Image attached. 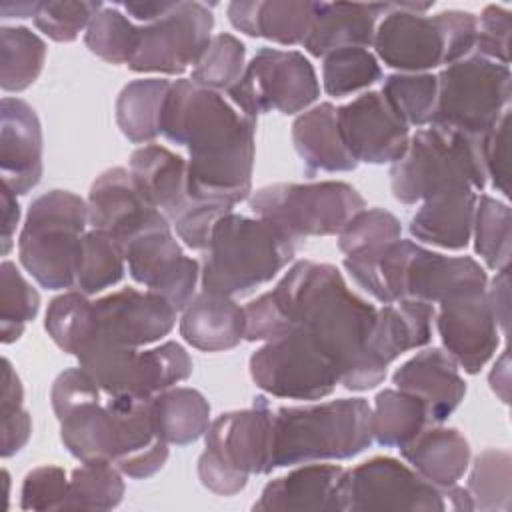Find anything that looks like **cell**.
I'll list each match as a JSON object with an SVG mask.
<instances>
[{"mask_svg": "<svg viewBox=\"0 0 512 512\" xmlns=\"http://www.w3.org/2000/svg\"><path fill=\"white\" fill-rule=\"evenodd\" d=\"M160 134L188 148V194L196 202L234 208L252 192L256 120L220 92L192 80L172 82L162 106Z\"/></svg>", "mask_w": 512, "mask_h": 512, "instance_id": "1", "label": "cell"}, {"mask_svg": "<svg viewBox=\"0 0 512 512\" xmlns=\"http://www.w3.org/2000/svg\"><path fill=\"white\" fill-rule=\"evenodd\" d=\"M290 320L302 328L338 372L348 390H370L386 378V368L368 354L376 308L354 294L332 264L296 262L270 290Z\"/></svg>", "mask_w": 512, "mask_h": 512, "instance_id": "2", "label": "cell"}, {"mask_svg": "<svg viewBox=\"0 0 512 512\" xmlns=\"http://www.w3.org/2000/svg\"><path fill=\"white\" fill-rule=\"evenodd\" d=\"M374 442L372 408L364 398H340L274 410L272 470L352 458Z\"/></svg>", "mask_w": 512, "mask_h": 512, "instance_id": "3", "label": "cell"}, {"mask_svg": "<svg viewBox=\"0 0 512 512\" xmlns=\"http://www.w3.org/2000/svg\"><path fill=\"white\" fill-rule=\"evenodd\" d=\"M294 258V242L262 218L224 214L212 228L200 266L204 292L238 296L270 282Z\"/></svg>", "mask_w": 512, "mask_h": 512, "instance_id": "4", "label": "cell"}, {"mask_svg": "<svg viewBox=\"0 0 512 512\" xmlns=\"http://www.w3.org/2000/svg\"><path fill=\"white\" fill-rule=\"evenodd\" d=\"M432 2H390L374 34L376 56L390 68L420 74L442 64H454L474 52L476 16L444 10L424 16Z\"/></svg>", "mask_w": 512, "mask_h": 512, "instance_id": "5", "label": "cell"}, {"mask_svg": "<svg viewBox=\"0 0 512 512\" xmlns=\"http://www.w3.org/2000/svg\"><path fill=\"white\" fill-rule=\"evenodd\" d=\"M484 134L472 136L428 124L410 136L408 148L390 168V188L398 202H424L442 188L468 184L484 190Z\"/></svg>", "mask_w": 512, "mask_h": 512, "instance_id": "6", "label": "cell"}, {"mask_svg": "<svg viewBox=\"0 0 512 512\" xmlns=\"http://www.w3.org/2000/svg\"><path fill=\"white\" fill-rule=\"evenodd\" d=\"M88 224V204L68 190H50L32 200L18 238L26 272L48 290L76 286V266Z\"/></svg>", "mask_w": 512, "mask_h": 512, "instance_id": "7", "label": "cell"}, {"mask_svg": "<svg viewBox=\"0 0 512 512\" xmlns=\"http://www.w3.org/2000/svg\"><path fill=\"white\" fill-rule=\"evenodd\" d=\"M272 424L274 412L262 396L254 398L250 408L220 414L210 422L198 458L202 486L220 496H234L246 488L252 474L272 472Z\"/></svg>", "mask_w": 512, "mask_h": 512, "instance_id": "8", "label": "cell"}, {"mask_svg": "<svg viewBox=\"0 0 512 512\" xmlns=\"http://www.w3.org/2000/svg\"><path fill=\"white\" fill-rule=\"evenodd\" d=\"M252 212L276 226L292 242L340 234L350 218L366 208L360 192L336 180L310 184H270L250 194Z\"/></svg>", "mask_w": 512, "mask_h": 512, "instance_id": "9", "label": "cell"}, {"mask_svg": "<svg viewBox=\"0 0 512 512\" xmlns=\"http://www.w3.org/2000/svg\"><path fill=\"white\" fill-rule=\"evenodd\" d=\"M436 110L430 124L482 136L510 110V68L470 54L438 76Z\"/></svg>", "mask_w": 512, "mask_h": 512, "instance_id": "10", "label": "cell"}, {"mask_svg": "<svg viewBox=\"0 0 512 512\" xmlns=\"http://www.w3.org/2000/svg\"><path fill=\"white\" fill-rule=\"evenodd\" d=\"M74 356L106 394L152 398L176 386L186 374L184 354L172 342L138 352L92 334Z\"/></svg>", "mask_w": 512, "mask_h": 512, "instance_id": "11", "label": "cell"}, {"mask_svg": "<svg viewBox=\"0 0 512 512\" xmlns=\"http://www.w3.org/2000/svg\"><path fill=\"white\" fill-rule=\"evenodd\" d=\"M232 104L256 120L266 112L296 114L320 96L310 60L296 50L262 48L246 64L242 78L228 90Z\"/></svg>", "mask_w": 512, "mask_h": 512, "instance_id": "12", "label": "cell"}, {"mask_svg": "<svg viewBox=\"0 0 512 512\" xmlns=\"http://www.w3.org/2000/svg\"><path fill=\"white\" fill-rule=\"evenodd\" d=\"M250 376L260 390L288 400L324 398L340 382L330 360L298 326L250 356Z\"/></svg>", "mask_w": 512, "mask_h": 512, "instance_id": "13", "label": "cell"}, {"mask_svg": "<svg viewBox=\"0 0 512 512\" xmlns=\"http://www.w3.org/2000/svg\"><path fill=\"white\" fill-rule=\"evenodd\" d=\"M342 512L366 510H446L444 488L424 480L396 458L376 456L346 470L340 486Z\"/></svg>", "mask_w": 512, "mask_h": 512, "instance_id": "14", "label": "cell"}, {"mask_svg": "<svg viewBox=\"0 0 512 512\" xmlns=\"http://www.w3.org/2000/svg\"><path fill=\"white\" fill-rule=\"evenodd\" d=\"M214 14L202 2H174L158 20L138 26V40L130 62L134 72L182 74L196 66L212 38Z\"/></svg>", "mask_w": 512, "mask_h": 512, "instance_id": "15", "label": "cell"}, {"mask_svg": "<svg viewBox=\"0 0 512 512\" xmlns=\"http://www.w3.org/2000/svg\"><path fill=\"white\" fill-rule=\"evenodd\" d=\"M120 250L130 276L166 298L176 310H184L194 298L200 264L182 252L170 224L140 232Z\"/></svg>", "mask_w": 512, "mask_h": 512, "instance_id": "16", "label": "cell"}, {"mask_svg": "<svg viewBox=\"0 0 512 512\" xmlns=\"http://www.w3.org/2000/svg\"><path fill=\"white\" fill-rule=\"evenodd\" d=\"M434 320L446 354L464 372H480L494 356L500 326L486 288L442 300Z\"/></svg>", "mask_w": 512, "mask_h": 512, "instance_id": "17", "label": "cell"}, {"mask_svg": "<svg viewBox=\"0 0 512 512\" xmlns=\"http://www.w3.org/2000/svg\"><path fill=\"white\" fill-rule=\"evenodd\" d=\"M338 128L358 164H394L410 142V126L394 112L382 92H366L340 106Z\"/></svg>", "mask_w": 512, "mask_h": 512, "instance_id": "18", "label": "cell"}, {"mask_svg": "<svg viewBox=\"0 0 512 512\" xmlns=\"http://www.w3.org/2000/svg\"><path fill=\"white\" fill-rule=\"evenodd\" d=\"M86 204L88 224L94 230L110 234L120 248L140 232L170 224L168 218L140 194L130 170L122 166L108 168L92 182Z\"/></svg>", "mask_w": 512, "mask_h": 512, "instance_id": "19", "label": "cell"}, {"mask_svg": "<svg viewBox=\"0 0 512 512\" xmlns=\"http://www.w3.org/2000/svg\"><path fill=\"white\" fill-rule=\"evenodd\" d=\"M176 308L156 292L120 288L94 302V334L130 348L152 344L176 324Z\"/></svg>", "mask_w": 512, "mask_h": 512, "instance_id": "20", "label": "cell"}, {"mask_svg": "<svg viewBox=\"0 0 512 512\" xmlns=\"http://www.w3.org/2000/svg\"><path fill=\"white\" fill-rule=\"evenodd\" d=\"M2 186L16 196L30 192L42 178V126L34 108L12 96L0 104Z\"/></svg>", "mask_w": 512, "mask_h": 512, "instance_id": "21", "label": "cell"}, {"mask_svg": "<svg viewBox=\"0 0 512 512\" xmlns=\"http://www.w3.org/2000/svg\"><path fill=\"white\" fill-rule=\"evenodd\" d=\"M106 402L118 432V456L114 464L134 480L154 476L168 460V444L154 430L150 398L106 394Z\"/></svg>", "mask_w": 512, "mask_h": 512, "instance_id": "22", "label": "cell"}, {"mask_svg": "<svg viewBox=\"0 0 512 512\" xmlns=\"http://www.w3.org/2000/svg\"><path fill=\"white\" fill-rule=\"evenodd\" d=\"M130 174L140 194L160 210L172 226L190 216L200 202L186 184V160L160 144H144L130 156Z\"/></svg>", "mask_w": 512, "mask_h": 512, "instance_id": "23", "label": "cell"}, {"mask_svg": "<svg viewBox=\"0 0 512 512\" xmlns=\"http://www.w3.org/2000/svg\"><path fill=\"white\" fill-rule=\"evenodd\" d=\"M392 380L396 388L424 402L430 424H442L466 396L458 364L442 348L418 352L394 372Z\"/></svg>", "mask_w": 512, "mask_h": 512, "instance_id": "24", "label": "cell"}, {"mask_svg": "<svg viewBox=\"0 0 512 512\" xmlns=\"http://www.w3.org/2000/svg\"><path fill=\"white\" fill-rule=\"evenodd\" d=\"M346 468L336 464H304L286 476L270 480L252 510H320L342 512L340 486Z\"/></svg>", "mask_w": 512, "mask_h": 512, "instance_id": "25", "label": "cell"}, {"mask_svg": "<svg viewBox=\"0 0 512 512\" xmlns=\"http://www.w3.org/2000/svg\"><path fill=\"white\" fill-rule=\"evenodd\" d=\"M388 10L390 2H316V16L302 46L316 58L346 46H372L378 20Z\"/></svg>", "mask_w": 512, "mask_h": 512, "instance_id": "26", "label": "cell"}, {"mask_svg": "<svg viewBox=\"0 0 512 512\" xmlns=\"http://www.w3.org/2000/svg\"><path fill=\"white\" fill-rule=\"evenodd\" d=\"M476 198V190L468 184L438 190L410 218V234L420 242L446 250L466 248L472 238Z\"/></svg>", "mask_w": 512, "mask_h": 512, "instance_id": "27", "label": "cell"}, {"mask_svg": "<svg viewBox=\"0 0 512 512\" xmlns=\"http://www.w3.org/2000/svg\"><path fill=\"white\" fill-rule=\"evenodd\" d=\"M436 310L422 300H396L384 304L376 312V320L368 340V354L386 368L404 352L422 348L432 338V322Z\"/></svg>", "mask_w": 512, "mask_h": 512, "instance_id": "28", "label": "cell"}, {"mask_svg": "<svg viewBox=\"0 0 512 512\" xmlns=\"http://www.w3.org/2000/svg\"><path fill=\"white\" fill-rule=\"evenodd\" d=\"M230 24L254 38H266L282 46L304 44L310 34L316 2L308 0H236L228 4Z\"/></svg>", "mask_w": 512, "mask_h": 512, "instance_id": "29", "label": "cell"}, {"mask_svg": "<svg viewBox=\"0 0 512 512\" xmlns=\"http://www.w3.org/2000/svg\"><path fill=\"white\" fill-rule=\"evenodd\" d=\"M292 144L308 176L318 172H350L358 166L342 140L338 108L330 102H322L294 120Z\"/></svg>", "mask_w": 512, "mask_h": 512, "instance_id": "30", "label": "cell"}, {"mask_svg": "<svg viewBox=\"0 0 512 512\" xmlns=\"http://www.w3.org/2000/svg\"><path fill=\"white\" fill-rule=\"evenodd\" d=\"M244 330V308L232 296L202 290L182 310L180 336L202 352H222L238 346L244 340Z\"/></svg>", "mask_w": 512, "mask_h": 512, "instance_id": "31", "label": "cell"}, {"mask_svg": "<svg viewBox=\"0 0 512 512\" xmlns=\"http://www.w3.org/2000/svg\"><path fill=\"white\" fill-rule=\"evenodd\" d=\"M404 460L436 488L454 486L470 464V444L456 428L426 426L416 438L400 448Z\"/></svg>", "mask_w": 512, "mask_h": 512, "instance_id": "32", "label": "cell"}, {"mask_svg": "<svg viewBox=\"0 0 512 512\" xmlns=\"http://www.w3.org/2000/svg\"><path fill=\"white\" fill-rule=\"evenodd\" d=\"M152 424L166 444L186 446L202 438L210 426V404L194 388H168L150 398Z\"/></svg>", "mask_w": 512, "mask_h": 512, "instance_id": "33", "label": "cell"}, {"mask_svg": "<svg viewBox=\"0 0 512 512\" xmlns=\"http://www.w3.org/2000/svg\"><path fill=\"white\" fill-rule=\"evenodd\" d=\"M172 82L140 78L128 82L116 100V124L132 144H150L160 134L162 106Z\"/></svg>", "mask_w": 512, "mask_h": 512, "instance_id": "34", "label": "cell"}, {"mask_svg": "<svg viewBox=\"0 0 512 512\" xmlns=\"http://www.w3.org/2000/svg\"><path fill=\"white\" fill-rule=\"evenodd\" d=\"M426 426H430L426 406L414 394L400 388H386L376 394L372 436L380 446L402 448Z\"/></svg>", "mask_w": 512, "mask_h": 512, "instance_id": "35", "label": "cell"}, {"mask_svg": "<svg viewBox=\"0 0 512 512\" xmlns=\"http://www.w3.org/2000/svg\"><path fill=\"white\" fill-rule=\"evenodd\" d=\"M46 44L24 26L0 30V86L4 92H22L36 82L44 68Z\"/></svg>", "mask_w": 512, "mask_h": 512, "instance_id": "36", "label": "cell"}, {"mask_svg": "<svg viewBox=\"0 0 512 512\" xmlns=\"http://www.w3.org/2000/svg\"><path fill=\"white\" fill-rule=\"evenodd\" d=\"M124 272L126 260L116 240L102 230H88L82 236L74 288L86 296H92L118 284Z\"/></svg>", "mask_w": 512, "mask_h": 512, "instance_id": "37", "label": "cell"}, {"mask_svg": "<svg viewBox=\"0 0 512 512\" xmlns=\"http://www.w3.org/2000/svg\"><path fill=\"white\" fill-rule=\"evenodd\" d=\"M122 496L120 468L110 460H88L72 472L64 508L112 510L122 502Z\"/></svg>", "mask_w": 512, "mask_h": 512, "instance_id": "38", "label": "cell"}, {"mask_svg": "<svg viewBox=\"0 0 512 512\" xmlns=\"http://www.w3.org/2000/svg\"><path fill=\"white\" fill-rule=\"evenodd\" d=\"M44 326L52 342L74 356L96 330L94 302L80 290H68L48 304Z\"/></svg>", "mask_w": 512, "mask_h": 512, "instance_id": "39", "label": "cell"}, {"mask_svg": "<svg viewBox=\"0 0 512 512\" xmlns=\"http://www.w3.org/2000/svg\"><path fill=\"white\" fill-rule=\"evenodd\" d=\"M510 224V208L504 202L488 194L476 198L474 250L490 270L510 268Z\"/></svg>", "mask_w": 512, "mask_h": 512, "instance_id": "40", "label": "cell"}, {"mask_svg": "<svg viewBox=\"0 0 512 512\" xmlns=\"http://www.w3.org/2000/svg\"><path fill=\"white\" fill-rule=\"evenodd\" d=\"M382 94L394 112L408 126H428L434 118L436 98H438V80L428 72L420 74H392L384 80Z\"/></svg>", "mask_w": 512, "mask_h": 512, "instance_id": "41", "label": "cell"}, {"mask_svg": "<svg viewBox=\"0 0 512 512\" xmlns=\"http://www.w3.org/2000/svg\"><path fill=\"white\" fill-rule=\"evenodd\" d=\"M512 458L508 450H484L472 464L468 494L474 510H508L512 494Z\"/></svg>", "mask_w": 512, "mask_h": 512, "instance_id": "42", "label": "cell"}, {"mask_svg": "<svg viewBox=\"0 0 512 512\" xmlns=\"http://www.w3.org/2000/svg\"><path fill=\"white\" fill-rule=\"evenodd\" d=\"M40 294L22 276L14 262L4 260L0 266V340L16 342L26 324L36 318Z\"/></svg>", "mask_w": 512, "mask_h": 512, "instance_id": "43", "label": "cell"}, {"mask_svg": "<svg viewBox=\"0 0 512 512\" xmlns=\"http://www.w3.org/2000/svg\"><path fill=\"white\" fill-rule=\"evenodd\" d=\"M378 58L366 48L346 46L324 56L322 84L330 96H348L380 80Z\"/></svg>", "mask_w": 512, "mask_h": 512, "instance_id": "44", "label": "cell"}, {"mask_svg": "<svg viewBox=\"0 0 512 512\" xmlns=\"http://www.w3.org/2000/svg\"><path fill=\"white\" fill-rule=\"evenodd\" d=\"M246 46L232 34H216L210 38L204 54L192 68L190 80L214 92H228L244 74Z\"/></svg>", "mask_w": 512, "mask_h": 512, "instance_id": "45", "label": "cell"}, {"mask_svg": "<svg viewBox=\"0 0 512 512\" xmlns=\"http://www.w3.org/2000/svg\"><path fill=\"white\" fill-rule=\"evenodd\" d=\"M138 40V26L114 6H104L90 22L84 42L108 64H128Z\"/></svg>", "mask_w": 512, "mask_h": 512, "instance_id": "46", "label": "cell"}, {"mask_svg": "<svg viewBox=\"0 0 512 512\" xmlns=\"http://www.w3.org/2000/svg\"><path fill=\"white\" fill-rule=\"evenodd\" d=\"M402 226L394 214L384 208H362L338 234V248L344 256H358L382 250L396 242Z\"/></svg>", "mask_w": 512, "mask_h": 512, "instance_id": "47", "label": "cell"}, {"mask_svg": "<svg viewBox=\"0 0 512 512\" xmlns=\"http://www.w3.org/2000/svg\"><path fill=\"white\" fill-rule=\"evenodd\" d=\"M104 8L102 2H74V0H48L38 2L32 16L36 28L56 42H72L86 30L92 18Z\"/></svg>", "mask_w": 512, "mask_h": 512, "instance_id": "48", "label": "cell"}, {"mask_svg": "<svg viewBox=\"0 0 512 512\" xmlns=\"http://www.w3.org/2000/svg\"><path fill=\"white\" fill-rule=\"evenodd\" d=\"M70 480L60 466L44 464L24 476L20 488L22 510H62Z\"/></svg>", "mask_w": 512, "mask_h": 512, "instance_id": "49", "label": "cell"}, {"mask_svg": "<svg viewBox=\"0 0 512 512\" xmlns=\"http://www.w3.org/2000/svg\"><path fill=\"white\" fill-rule=\"evenodd\" d=\"M476 44L474 50L478 56L500 62L508 66L510 62V30L512 18L510 10L490 4L476 18Z\"/></svg>", "mask_w": 512, "mask_h": 512, "instance_id": "50", "label": "cell"}, {"mask_svg": "<svg viewBox=\"0 0 512 512\" xmlns=\"http://www.w3.org/2000/svg\"><path fill=\"white\" fill-rule=\"evenodd\" d=\"M244 316H246L244 340L248 342H260V340L268 342L292 330L290 320L286 318L284 310L280 308L272 292H266L256 300H252L250 304H246Z\"/></svg>", "mask_w": 512, "mask_h": 512, "instance_id": "51", "label": "cell"}, {"mask_svg": "<svg viewBox=\"0 0 512 512\" xmlns=\"http://www.w3.org/2000/svg\"><path fill=\"white\" fill-rule=\"evenodd\" d=\"M508 126H510V110L494 124L492 130L484 134V164L486 176L492 182V188L510 194V172H508Z\"/></svg>", "mask_w": 512, "mask_h": 512, "instance_id": "52", "label": "cell"}, {"mask_svg": "<svg viewBox=\"0 0 512 512\" xmlns=\"http://www.w3.org/2000/svg\"><path fill=\"white\" fill-rule=\"evenodd\" d=\"M2 418V448L0 454L2 458L14 456L16 452H20L32 432V418L24 408H16L10 412H0Z\"/></svg>", "mask_w": 512, "mask_h": 512, "instance_id": "53", "label": "cell"}, {"mask_svg": "<svg viewBox=\"0 0 512 512\" xmlns=\"http://www.w3.org/2000/svg\"><path fill=\"white\" fill-rule=\"evenodd\" d=\"M510 268H504L500 272H496V278L492 280V288H486L488 298L492 302V308L496 312V320L498 326L502 328V332L508 330V302H510Z\"/></svg>", "mask_w": 512, "mask_h": 512, "instance_id": "54", "label": "cell"}, {"mask_svg": "<svg viewBox=\"0 0 512 512\" xmlns=\"http://www.w3.org/2000/svg\"><path fill=\"white\" fill-rule=\"evenodd\" d=\"M22 400H24V390H22V382L16 374V370L12 368L10 360L4 358L2 360V394H0V412H10L16 408H22Z\"/></svg>", "mask_w": 512, "mask_h": 512, "instance_id": "55", "label": "cell"}, {"mask_svg": "<svg viewBox=\"0 0 512 512\" xmlns=\"http://www.w3.org/2000/svg\"><path fill=\"white\" fill-rule=\"evenodd\" d=\"M20 220V206L16 194L2 186V254L6 256L12 248V238Z\"/></svg>", "mask_w": 512, "mask_h": 512, "instance_id": "56", "label": "cell"}, {"mask_svg": "<svg viewBox=\"0 0 512 512\" xmlns=\"http://www.w3.org/2000/svg\"><path fill=\"white\" fill-rule=\"evenodd\" d=\"M172 6L174 2H122L120 4V8H124L132 18L144 24H150L162 18Z\"/></svg>", "mask_w": 512, "mask_h": 512, "instance_id": "57", "label": "cell"}, {"mask_svg": "<svg viewBox=\"0 0 512 512\" xmlns=\"http://www.w3.org/2000/svg\"><path fill=\"white\" fill-rule=\"evenodd\" d=\"M488 380H490V388L498 394V398L504 404H508V398H510V356H508V350H504L502 356L496 360Z\"/></svg>", "mask_w": 512, "mask_h": 512, "instance_id": "58", "label": "cell"}, {"mask_svg": "<svg viewBox=\"0 0 512 512\" xmlns=\"http://www.w3.org/2000/svg\"><path fill=\"white\" fill-rule=\"evenodd\" d=\"M38 2H2L0 12L2 18H32Z\"/></svg>", "mask_w": 512, "mask_h": 512, "instance_id": "59", "label": "cell"}]
</instances>
